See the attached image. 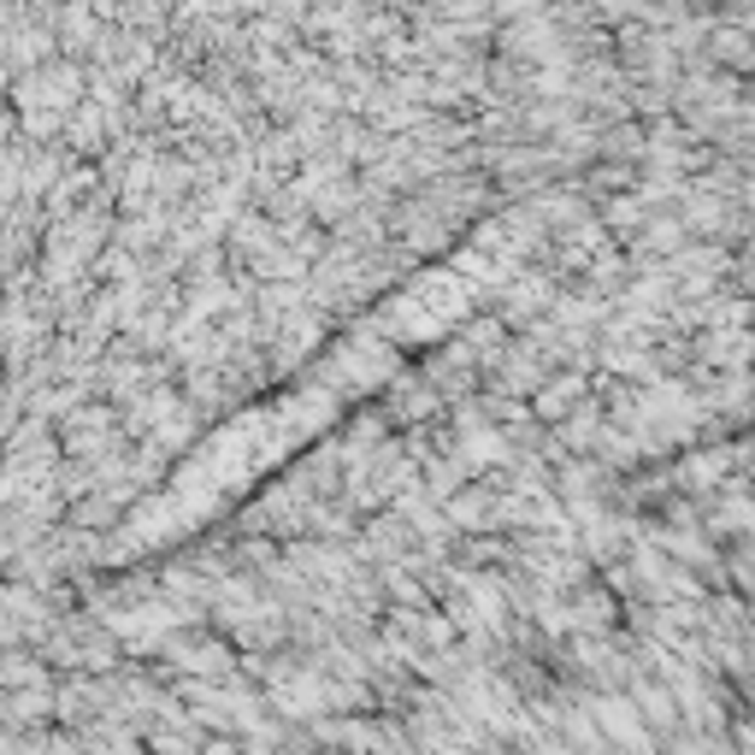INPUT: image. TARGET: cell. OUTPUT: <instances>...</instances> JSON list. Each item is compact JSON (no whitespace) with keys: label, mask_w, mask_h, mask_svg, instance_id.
Instances as JSON below:
<instances>
[{"label":"cell","mask_w":755,"mask_h":755,"mask_svg":"<svg viewBox=\"0 0 755 755\" xmlns=\"http://www.w3.org/2000/svg\"><path fill=\"white\" fill-rule=\"evenodd\" d=\"M596 720H602L620 744H644V732H638V720H631L626 703H596Z\"/></svg>","instance_id":"1"},{"label":"cell","mask_w":755,"mask_h":755,"mask_svg":"<svg viewBox=\"0 0 755 755\" xmlns=\"http://www.w3.org/2000/svg\"><path fill=\"white\" fill-rule=\"evenodd\" d=\"M644 720L673 726V697H667V690H661V697H655V690H644Z\"/></svg>","instance_id":"2"},{"label":"cell","mask_w":755,"mask_h":755,"mask_svg":"<svg viewBox=\"0 0 755 755\" xmlns=\"http://www.w3.org/2000/svg\"><path fill=\"white\" fill-rule=\"evenodd\" d=\"M449 755H467V749H449Z\"/></svg>","instance_id":"3"}]
</instances>
